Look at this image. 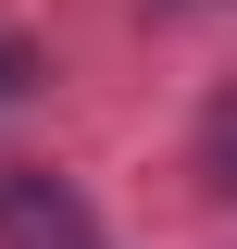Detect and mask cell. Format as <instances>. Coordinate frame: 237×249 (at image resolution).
<instances>
[{
    "mask_svg": "<svg viewBox=\"0 0 237 249\" xmlns=\"http://www.w3.org/2000/svg\"><path fill=\"white\" fill-rule=\"evenodd\" d=\"M13 88H25V50H13V37H0V100H13Z\"/></svg>",
    "mask_w": 237,
    "mask_h": 249,
    "instance_id": "6da1fadb",
    "label": "cell"
}]
</instances>
